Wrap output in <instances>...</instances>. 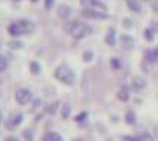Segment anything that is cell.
<instances>
[{
  "label": "cell",
  "mask_w": 158,
  "mask_h": 141,
  "mask_svg": "<svg viewBox=\"0 0 158 141\" xmlns=\"http://www.w3.org/2000/svg\"><path fill=\"white\" fill-rule=\"evenodd\" d=\"M35 25L28 19H21V21H15L12 22L9 27H7V31L10 35L14 37H18V35H22V34H30L34 31Z\"/></svg>",
  "instance_id": "1"
},
{
  "label": "cell",
  "mask_w": 158,
  "mask_h": 141,
  "mask_svg": "<svg viewBox=\"0 0 158 141\" xmlns=\"http://www.w3.org/2000/svg\"><path fill=\"white\" fill-rule=\"evenodd\" d=\"M65 31L69 33L74 38H83V37H86V35H89L92 33V28L89 25H86V24H81V22H67L65 24Z\"/></svg>",
  "instance_id": "2"
},
{
  "label": "cell",
  "mask_w": 158,
  "mask_h": 141,
  "mask_svg": "<svg viewBox=\"0 0 158 141\" xmlns=\"http://www.w3.org/2000/svg\"><path fill=\"white\" fill-rule=\"evenodd\" d=\"M55 78L67 85H73L76 81V75L71 71V68H68L67 65H59L55 69Z\"/></svg>",
  "instance_id": "3"
},
{
  "label": "cell",
  "mask_w": 158,
  "mask_h": 141,
  "mask_svg": "<svg viewBox=\"0 0 158 141\" xmlns=\"http://www.w3.org/2000/svg\"><path fill=\"white\" fill-rule=\"evenodd\" d=\"M83 9H92V10H98V12H103L106 14L108 7L105 3H102L101 0H80Z\"/></svg>",
  "instance_id": "4"
},
{
  "label": "cell",
  "mask_w": 158,
  "mask_h": 141,
  "mask_svg": "<svg viewBox=\"0 0 158 141\" xmlns=\"http://www.w3.org/2000/svg\"><path fill=\"white\" fill-rule=\"evenodd\" d=\"M15 99H16V101H18L19 104H27V103L31 101L33 94H31V91H30L28 88H19V90L15 93Z\"/></svg>",
  "instance_id": "5"
},
{
  "label": "cell",
  "mask_w": 158,
  "mask_h": 141,
  "mask_svg": "<svg viewBox=\"0 0 158 141\" xmlns=\"http://www.w3.org/2000/svg\"><path fill=\"white\" fill-rule=\"evenodd\" d=\"M81 15L84 18H90V19H105L108 16L103 12H98V10H92V9H83Z\"/></svg>",
  "instance_id": "6"
},
{
  "label": "cell",
  "mask_w": 158,
  "mask_h": 141,
  "mask_svg": "<svg viewBox=\"0 0 158 141\" xmlns=\"http://www.w3.org/2000/svg\"><path fill=\"white\" fill-rule=\"evenodd\" d=\"M21 122H22V113L21 112H12L9 116V122H7V127L9 128H15L18 127Z\"/></svg>",
  "instance_id": "7"
},
{
  "label": "cell",
  "mask_w": 158,
  "mask_h": 141,
  "mask_svg": "<svg viewBox=\"0 0 158 141\" xmlns=\"http://www.w3.org/2000/svg\"><path fill=\"white\" fill-rule=\"evenodd\" d=\"M124 140L127 141H154V138L151 137V134L143 132V134H139L136 137H124Z\"/></svg>",
  "instance_id": "8"
},
{
  "label": "cell",
  "mask_w": 158,
  "mask_h": 141,
  "mask_svg": "<svg viewBox=\"0 0 158 141\" xmlns=\"http://www.w3.org/2000/svg\"><path fill=\"white\" fill-rule=\"evenodd\" d=\"M126 3H127V6L130 7L133 12H136V14H140V12H142V6H140L139 0H126Z\"/></svg>",
  "instance_id": "9"
},
{
  "label": "cell",
  "mask_w": 158,
  "mask_h": 141,
  "mask_svg": "<svg viewBox=\"0 0 158 141\" xmlns=\"http://www.w3.org/2000/svg\"><path fill=\"white\" fill-rule=\"evenodd\" d=\"M71 12H73V10H71V7L67 6V5H61V6H59V9H58V14H59V16H61V18H65V19L71 16Z\"/></svg>",
  "instance_id": "10"
},
{
  "label": "cell",
  "mask_w": 158,
  "mask_h": 141,
  "mask_svg": "<svg viewBox=\"0 0 158 141\" xmlns=\"http://www.w3.org/2000/svg\"><path fill=\"white\" fill-rule=\"evenodd\" d=\"M121 44H123L124 49H131L133 47V44H135V40L131 38L130 35H121Z\"/></svg>",
  "instance_id": "11"
},
{
  "label": "cell",
  "mask_w": 158,
  "mask_h": 141,
  "mask_svg": "<svg viewBox=\"0 0 158 141\" xmlns=\"http://www.w3.org/2000/svg\"><path fill=\"white\" fill-rule=\"evenodd\" d=\"M145 57H146V61L148 62H157L158 61V50L157 49L148 50V52L145 53Z\"/></svg>",
  "instance_id": "12"
},
{
  "label": "cell",
  "mask_w": 158,
  "mask_h": 141,
  "mask_svg": "<svg viewBox=\"0 0 158 141\" xmlns=\"http://www.w3.org/2000/svg\"><path fill=\"white\" fill-rule=\"evenodd\" d=\"M146 85V82L142 76H135L133 78V87L136 88V90H142V88Z\"/></svg>",
  "instance_id": "13"
},
{
  "label": "cell",
  "mask_w": 158,
  "mask_h": 141,
  "mask_svg": "<svg viewBox=\"0 0 158 141\" xmlns=\"http://www.w3.org/2000/svg\"><path fill=\"white\" fill-rule=\"evenodd\" d=\"M43 141H62V138L61 135L56 134V132H48L43 137Z\"/></svg>",
  "instance_id": "14"
},
{
  "label": "cell",
  "mask_w": 158,
  "mask_h": 141,
  "mask_svg": "<svg viewBox=\"0 0 158 141\" xmlns=\"http://www.w3.org/2000/svg\"><path fill=\"white\" fill-rule=\"evenodd\" d=\"M117 97L121 101H127V100H129V91H127V88H126V87L121 88V90L117 93Z\"/></svg>",
  "instance_id": "15"
},
{
  "label": "cell",
  "mask_w": 158,
  "mask_h": 141,
  "mask_svg": "<svg viewBox=\"0 0 158 141\" xmlns=\"http://www.w3.org/2000/svg\"><path fill=\"white\" fill-rule=\"evenodd\" d=\"M105 41H106V44H110V46H114V44H115V33H114L112 28L110 29V33H108V35H106Z\"/></svg>",
  "instance_id": "16"
},
{
  "label": "cell",
  "mask_w": 158,
  "mask_h": 141,
  "mask_svg": "<svg viewBox=\"0 0 158 141\" xmlns=\"http://www.w3.org/2000/svg\"><path fill=\"white\" fill-rule=\"evenodd\" d=\"M126 122L129 123V125H133L135 122H136V115H135V112H127L126 113Z\"/></svg>",
  "instance_id": "17"
},
{
  "label": "cell",
  "mask_w": 158,
  "mask_h": 141,
  "mask_svg": "<svg viewBox=\"0 0 158 141\" xmlns=\"http://www.w3.org/2000/svg\"><path fill=\"white\" fill-rule=\"evenodd\" d=\"M30 68H31V72L34 75L40 74V65H39L37 62H31V63H30Z\"/></svg>",
  "instance_id": "18"
},
{
  "label": "cell",
  "mask_w": 158,
  "mask_h": 141,
  "mask_svg": "<svg viewBox=\"0 0 158 141\" xmlns=\"http://www.w3.org/2000/svg\"><path fill=\"white\" fill-rule=\"evenodd\" d=\"M69 110H71V106H69L68 103H65V104L62 106V118H64V119H67V118H68Z\"/></svg>",
  "instance_id": "19"
},
{
  "label": "cell",
  "mask_w": 158,
  "mask_h": 141,
  "mask_svg": "<svg viewBox=\"0 0 158 141\" xmlns=\"http://www.w3.org/2000/svg\"><path fill=\"white\" fill-rule=\"evenodd\" d=\"M145 38H146L148 41H152V40H154V31H152L151 28L145 29Z\"/></svg>",
  "instance_id": "20"
},
{
  "label": "cell",
  "mask_w": 158,
  "mask_h": 141,
  "mask_svg": "<svg viewBox=\"0 0 158 141\" xmlns=\"http://www.w3.org/2000/svg\"><path fill=\"white\" fill-rule=\"evenodd\" d=\"M6 68H7V61L0 54V72H3Z\"/></svg>",
  "instance_id": "21"
},
{
  "label": "cell",
  "mask_w": 158,
  "mask_h": 141,
  "mask_svg": "<svg viewBox=\"0 0 158 141\" xmlns=\"http://www.w3.org/2000/svg\"><path fill=\"white\" fill-rule=\"evenodd\" d=\"M9 47L10 49H21V47H24V44L21 43V41H9Z\"/></svg>",
  "instance_id": "22"
},
{
  "label": "cell",
  "mask_w": 158,
  "mask_h": 141,
  "mask_svg": "<svg viewBox=\"0 0 158 141\" xmlns=\"http://www.w3.org/2000/svg\"><path fill=\"white\" fill-rule=\"evenodd\" d=\"M58 104H59V103H58V101H55V103H52V104H49V108L46 109V110H48L49 113H55L56 108H58Z\"/></svg>",
  "instance_id": "23"
},
{
  "label": "cell",
  "mask_w": 158,
  "mask_h": 141,
  "mask_svg": "<svg viewBox=\"0 0 158 141\" xmlns=\"http://www.w3.org/2000/svg\"><path fill=\"white\" fill-rule=\"evenodd\" d=\"M120 65H121V63H120V61H118L117 57H112V59H111V66L114 68V69H118Z\"/></svg>",
  "instance_id": "24"
},
{
  "label": "cell",
  "mask_w": 158,
  "mask_h": 141,
  "mask_svg": "<svg viewBox=\"0 0 158 141\" xmlns=\"http://www.w3.org/2000/svg\"><path fill=\"white\" fill-rule=\"evenodd\" d=\"M86 116H87V113H86V112H83V113H78V115L76 116V121H77V122L84 121V119H86Z\"/></svg>",
  "instance_id": "25"
},
{
  "label": "cell",
  "mask_w": 158,
  "mask_h": 141,
  "mask_svg": "<svg viewBox=\"0 0 158 141\" xmlns=\"http://www.w3.org/2000/svg\"><path fill=\"white\" fill-rule=\"evenodd\" d=\"M24 137L27 138V141H33V135H31V131H30V129L24 131Z\"/></svg>",
  "instance_id": "26"
},
{
  "label": "cell",
  "mask_w": 158,
  "mask_h": 141,
  "mask_svg": "<svg viewBox=\"0 0 158 141\" xmlns=\"http://www.w3.org/2000/svg\"><path fill=\"white\" fill-rule=\"evenodd\" d=\"M92 56H93V54H92V52H86V53L83 54V59H84L86 62H89L90 59H92Z\"/></svg>",
  "instance_id": "27"
},
{
  "label": "cell",
  "mask_w": 158,
  "mask_h": 141,
  "mask_svg": "<svg viewBox=\"0 0 158 141\" xmlns=\"http://www.w3.org/2000/svg\"><path fill=\"white\" fill-rule=\"evenodd\" d=\"M123 25H124L126 28H131V25H133V22H131L130 19H124V21H123Z\"/></svg>",
  "instance_id": "28"
},
{
  "label": "cell",
  "mask_w": 158,
  "mask_h": 141,
  "mask_svg": "<svg viewBox=\"0 0 158 141\" xmlns=\"http://www.w3.org/2000/svg\"><path fill=\"white\" fill-rule=\"evenodd\" d=\"M44 6H46V9H50V7L53 6V0H46L44 2Z\"/></svg>",
  "instance_id": "29"
},
{
  "label": "cell",
  "mask_w": 158,
  "mask_h": 141,
  "mask_svg": "<svg viewBox=\"0 0 158 141\" xmlns=\"http://www.w3.org/2000/svg\"><path fill=\"white\" fill-rule=\"evenodd\" d=\"M151 29H152V31H158V22H152Z\"/></svg>",
  "instance_id": "30"
},
{
  "label": "cell",
  "mask_w": 158,
  "mask_h": 141,
  "mask_svg": "<svg viewBox=\"0 0 158 141\" xmlns=\"http://www.w3.org/2000/svg\"><path fill=\"white\" fill-rule=\"evenodd\" d=\"M6 141H19L18 138H15V137H7Z\"/></svg>",
  "instance_id": "31"
},
{
  "label": "cell",
  "mask_w": 158,
  "mask_h": 141,
  "mask_svg": "<svg viewBox=\"0 0 158 141\" xmlns=\"http://www.w3.org/2000/svg\"><path fill=\"white\" fill-rule=\"evenodd\" d=\"M154 134H155V137L158 138V125H155V128H154Z\"/></svg>",
  "instance_id": "32"
},
{
  "label": "cell",
  "mask_w": 158,
  "mask_h": 141,
  "mask_svg": "<svg viewBox=\"0 0 158 141\" xmlns=\"http://www.w3.org/2000/svg\"><path fill=\"white\" fill-rule=\"evenodd\" d=\"M74 141H83V140H80V138H76V140H74Z\"/></svg>",
  "instance_id": "33"
},
{
  "label": "cell",
  "mask_w": 158,
  "mask_h": 141,
  "mask_svg": "<svg viewBox=\"0 0 158 141\" xmlns=\"http://www.w3.org/2000/svg\"><path fill=\"white\" fill-rule=\"evenodd\" d=\"M0 122H2V115H0Z\"/></svg>",
  "instance_id": "34"
},
{
  "label": "cell",
  "mask_w": 158,
  "mask_h": 141,
  "mask_svg": "<svg viewBox=\"0 0 158 141\" xmlns=\"http://www.w3.org/2000/svg\"><path fill=\"white\" fill-rule=\"evenodd\" d=\"M31 2H37V0H31Z\"/></svg>",
  "instance_id": "35"
}]
</instances>
